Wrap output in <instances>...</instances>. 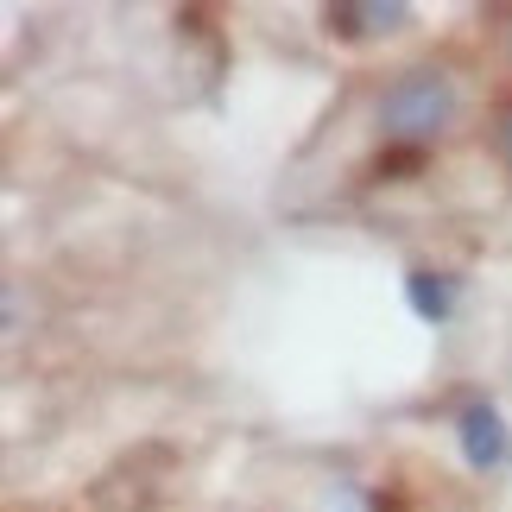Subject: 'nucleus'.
<instances>
[{"label": "nucleus", "mask_w": 512, "mask_h": 512, "mask_svg": "<svg viewBox=\"0 0 512 512\" xmlns=\"http://www.w3.org/2000/svg\"><path fill=\"white\" fill-rule=\"evenodd\" d=\"M462 95H456V76L437 70V64H418V70H399L380 95V133L386 146H411L424 152L437 133L456 121Z\"/></svg>", "instance_id": "f257e3e1"}, {"label": "nucleus", "mask_w": 512, "mask_h": 512, "mask_svg": "<svg viewBox=\"0 0 512 512\" xmlns=\"http://www.w3.org/2000/svg\"><path fill=\"white\" fill-rule=\"evenodd\" d=\"M456 437H462V456H468V468H500L506 462V449H512V437H506V418H500V405L494 399H468L462 411H456Z\"/></svg>", "instance_id": "f03ea898"}, {"label": "nucleus", "mask_w": 512, "mask_h": 512, "mask_svg": "<svg viewBox=\"0 0 512 512\" xmlns=\"http://www.w3.org/2000/svg\"><path fill=\"white\" fill-rule=\"evenodd\" d=\"M411 171H424V152H411V146H386L380 159H373V177H386V184H399Z\"/></svg>", "instance_id": "423d86ee"}, {"label": "nucleus", "mask_w": 512, "mask_h": 512, "mask_svg": "<svg viewBox=\"0 0 512 512\" xmlns=\"http://www.w3.org/2000/svg\"><path fill=\"white\" fill-rule=\"evenodd\" d=\"M494 152H500V165L512 171V102L494 114Z\"/></svg>", "instance_id": "0eeeda50"}, {"label": "nucleus", "mask_w": 512, "mask_h": 512, "mask_svg": "<svg viewBox=\"0 0 512 512\" xmlns=\"http://www.w3.org/2000/svg\"><path fill=\"white\" fill-rule=\"evenodd\" d=\"M317 512H380V494H367V487H354V481H336Z\"/></svg>", "instance_id": "39448f33"}, {"label": "nucleus", "mask_w": 512, "mask_h": 512, "mask_svg": "<svg viewBox=\"0 0 512 512\" xmlns=\"http://www.w3.org/2000/svg\"><path fill=\"white\" fill-rule=\"evenodd\" d=\"M323 19H329L336 38H380V32H399L411 13L399 7V0H336Z\"/></svg>", "instance_id": "7ed1b4c3"}, {"label": "nucleus", "mask_w": 512, "mask_h": 512, "mask_svg": "<svg viewBox=\"0 0 512 512\" xmlns=\"http://www.w3.org/2000/svg\"><path fill=\"white\" fill-rule=\"evenodd\" d=\"M405 298H411V310H418L424 323H449V317H456V279H449V272L418 266L405 279Z\"/></svg>", "instance_id": "20e7f679"}]
</instances>
